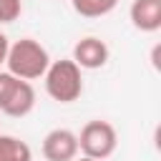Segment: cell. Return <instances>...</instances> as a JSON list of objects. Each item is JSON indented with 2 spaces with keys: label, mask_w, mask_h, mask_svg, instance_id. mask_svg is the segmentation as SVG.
I'll return each instance as SVG.
<instances>
[{
  "label": "cell",
  "mask_w": 161,
  "mask_h": 161,
  "mask_svg": "<svg viewBox=\"0 0 161 161\" xmlns=\"http://www.w3.org/2000/svg\"><path fill=\"white\" fill-rule=\"evenodd\" d=\"M5 65H8V73H13L23 80H35V78H43V73L48 70L50 55L38 40L20 38L18 43H13L8 48Z\"/></svg>",
  "instance_id": "1"
},
{
  "label": "cell",
  "mask_w": 161,
  "mask_h": 161,
  "mask_svg": "<svg viewBox=\"0 0 161 161\" xmlns=\"http://www.w3.org/2000/svg\"><path fill=\"white\" fill-rule=\"evenodd\" d=\"M43 78H45V93L58 103H73L83 93V75L73 58L50 60Z\"/></svg>",
  "instance_id": "2"
},
{
  "label": "cell",
  "mask_w": 161,
  "mask_h": 161,
  "mask_svg": "<svg viewBox=\"0 0 161 161\" xmlns=\"http://www.w3.org/2000/svg\"><path fill=\"white\" fill-rule=\"evenodd\" d=\"M35 108V88L8 70H0V113L23 118Z\"/></svg>",
  "instance_id": "3"
},
{
  "label": "cell",
  "mask_w": 161,
  "mask_h": 161,
  "mask_svg": "<svg viewBox=\"0 0 161 161\" xmlns=\"http://www.w3.org/2000/svg\"><path fill=\"white\" fill-rule=\"evenodd\" d=\"M116 143H118L116 128L108 121H101V118L88 121L80 128V136H78V151H83V156L96 158V161L108 158L116 151Z\"/></svg>",
  "instance_id": "4"
},
{
  "label": "cell",
  "mask_w": 161,
  "mask_h": 161,
  "mask_svg": "<svg viewBox=\"0 0 161 161\" xmlns=\"http://www.w3.org/2000/svg\"><path fill=\"white\" fill-rule=\"evenodd\" d=\"M45 161H73L78 156V136L70 128H53L43 138Z\"/></svg>",
  "instance_id": "5"
},
{
  "label": "cell",
  "mask_w": 161,
  "mask_h": 161,
  "mask_svg": "<svg viewBox=\"0 0 161 161\" xmlns=\"http://www.w3.org/2000/svg\"><path fill=\"white\" fill-rule=\"evenodd\" d=\"M108 55H111V50H108V45L101 40V38H96V35H88V38H80L75 45H73V60H75V65L83 70H96V68H103L106 63H108Z\"/></svg>",
  "instance_id": "6"
},
{
  "label": "cell",
  "mask_w": 161,
  "mask_h": 161,
  "mask_svg": "<svg viewBox=\"0 0 161 161\" xmlns=\"http://www.w3.org/2000/svg\"><path fill=\"white\" fill-rule=\"evenodd\" d=\"M128 15L136 30L156 33L161 28V0H133Z\"/></svg>",
  "instance_id": "7"
},
{
  "label": "cell",
  "mask_w": 161,
  "mask_h": 161,
  "mask_svg": "<svg viewBox=\"0 0 161 161\" xmlns=\"http://www.w3.org/2000/svg\"><path fill=\"white\" fill-rule=\"evenodd\" d=\"M0 161H33V151L23 138L0 133Z\"/></svg>",
  "instance_id": "8"
},
{
  "label": "cell",
  "mask_w": 161,
  "mask_h": 161,
  "mask_svg": "<svg viewBox=\"0 0 161 161\" xmlns=\"http://www.w3.org/2000/svg\"><path fill=\"white\" fill-rule=\"evenodd\" d=\"M70 3L73 10L83 18H103L118 5V0H70Z\"/></svg>",
  "instance_id": "9"
},
{
  "label": "cell",
  "mask_w": 161,
  "mask_h": 161,
  "mask_svg": "<svg viewBox=\"0 0 161 161\" xmlns=\"http://www.w3.org/2000/svg\"><path fill=\"white\" fill-rule=\"evenodd\" d=\"M23 13L20 0H0V25L3 23H15Z\"/></svg>",
  "instance_id": "10"
},
{
  "label": "cell",
  "mask_w": 161,
  "mask_h": 161,
  "mask_svg": "<svg viewBox=\"0 0 161 161\" xmlns=\"http://www.w3.org/2000/svg\"><path fill=\"white\" fill-rule=\"evenodd\" d=\"M8 48H10V40H8V35L0 30V65H3L5 58H8Z\"/></svg>",
  "instance_id": "11"
},
{
  "label": "cell",
  "mask_w": 161,
  "mask_h": 161,
  "mask_svg": "<svg viewBox=\"0 0 161 161\" xmlns=\"http://www.w3.org/2000/svg\"><path fill=\"white\" fill-rule=\"evenodd\" d=\"M73 161H96V158H88V156H80V158H73Z\"/></svg>",
  "instance_id": "12"
}]
</instances>
